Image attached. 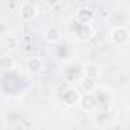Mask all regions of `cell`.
Segmentation results:
<instances>
[{
    "label": "cell",
    "mask_w": 130,
    "mask_h": 130,
    "mask_svg": "<svg viewBox=\"0 0 130 130\" xmlns=\"http://www.w3.org/2000/svg\"><path fill=\"white\" fill-rule=\"evenodd\" d=\"M68 34L72 40L75 41H89L93 34H95V29L92 25H84V23H80L77 22L74 17L71 19V22L68 23Z\"/></svg>",
    "instance_id": "6da1fadb"
},
{
    "label": "cell",
    "mask_w": 130,
    "mask_h": 130,
    "mask_svg": "<svg viewBox=\"0 0 130 130\" xmlns=\"http://www.w3.org/2000/svg\"><path fill=\"white\" fill-rule=\"evenodd\" d=\"M109 37H110V41L115 46L125 47L128 44V41H130V31H128V28L125 25H116V26L112 28Z\"/></svg>",
    "instance_id": "7a4b0ae2"
},
{
    "label": "cell",
    "mask_w": 130,
    "mask_h": 130,
    "mask_svg": "<svg viewBox=\"0 0 130 130\" xmlns=\"http://www.w3.org/2000/svg\"><path fill=\"white\" fill-rule=\"evenodd\" d=\"M17 12L22 22H32L38 15V5L34 2H22L17 6Z\"/></svg>",
    "instance_id": "3957f363"
},
{
    "label": "cell",
    "mask_w": 130,
    "mask_h": 130,
    "mask_svg": "<svg viewBox=\"0 0 130 130\" xmlns=\"http://www.w3.org/2000/svg\"><path fill=\"white\" fill-rule=\"evenodd\" d=\"M81 98V93L78 92L77 87L74 86H69L66 87L61 93H60V101L63 106H66V107H74V106H78V101Z\"/></svg>",
    "instance_id": "277c9868"
},
{
    "label": "cell",
    "mask_w": 130,
    "mask_h": 130,
    "mask_svg": "<svg viewBox=\"0 0 130 130\" xmlns=\"http://www.w3.org/2000/svg\"><path fill=\"white\" fill-rule=\"evenodd\" d=\"M46 69V64H44V60L38 55H32L26 60V71L31 74V75H40L43 74Z\"/></svg>",
    "instance_id": "5b68a950"
},
{
    "label": "cell",
    "mask_w": 130,
    "mask_h": 130,
    "mask_svg": "<svg viewBox=\"0 0 130 130\" xmlns=\"http://www.w3.org/2000/svg\"><path fill=\"white\" fill-rule=\"evenodd\" d=\"M81 77L96 81L101 77V66H100L98 63H93V61L84 63L83 66H81Z\"/></svg>",
    "instance_id": "8992f818"
},
{
    "label": "cell",
    "mask_w": 130,
    "mask_h": 130,
    "mask_svg": "<svg viewBox=\"0 0 130 130\" xmlns=\"http://www.w3.org/2000/svg\"><path fill=\"white\" fill-rule=\"evenodd\" d=\"M78 106L86 113H95L100 109V104H98V100H96L95 95H81V98L78 101Z\"/></svg>",
    "instance_id": "52a82bcc"
},
{
    "label": "cell",
    "mask_w": 130,
    "mask_h": 130,
    "mask_svg": "<svg viewBox=\"0 0 130 130\" xmlns=\"http://www.w3.org/2000/svg\"><path fill=\"white\" fill-rule=\"evenodd\" d=\"M43 35H44V40H46L47 43L55 44V43H58V41L61 40L63 32H61V29H60L58 26H55V25H47V26H44V29H43Z\"/></svg>",
    "instance_id": "ba28073f"
},
{
    "label": "cell",
    "mask_w": 130,
    "mask_h": 130,
    "mask_svg": "<svg viewBox=\"0 0 130 130\" xmlns=\"http://www.w3.org/2000/svg\"><path fill=\"white\" fill-rule=\"evenodd\" d=\"M78 92L81 95H93L98 89V84L96 81L93 80H89V78H84V77H80L78 78Z\"/></svg>",
    "instance_id": "9c48e42d"
},
{
    "label": "cell",
    "mask_w": 130,
    "mask_h": 130,
    "mask_svg": "<svg viewBox=\"0 0 130 130\" xmlns=\"http://www.w3.org/2000/svg\"><path fill=\"white\" fill-rule=\"evenodd\" d=\"M93 115V124L96 125V127H106V125H109L110 122H112V116H110V112L109 110H106V109H103V107H100L95 113H92Z\"/></svg>",
    "instance_id": "30bf717a"
},
{
    "label": "cell",
    "mask_w": 130,
    "mask_h": 130,
    "mask_svg": "<svg viewBox=\"0 0 130 130\" xmlns=\"http://www.w3.org/2000/svg\"><path fill=\"white\" fill-rule=\"evenodd\" d=\"M74 19L80 23H84V25H92L93 22V11L89 8V6H81L77 9V12L74 14Z\"/></svg>",
    "instance_id": "8fae6325"
},
{
    "label": "cell",
    "mask_w": 130,
    "mask_h": 130,
    "mask_svg": "<svg viewBox=\"0 0 130 130\" xmlns=\"http://www.w3.org/2000/svg\"><path fill=\"white\" fill-rule=\"evenodd\" d=\"M17 66L15 58L11 54H3L0 55V72H12Z\"/></svg>",
    "instance_id": "7c38bea8"
},
{
    "label": "cell",
    "mask_w": 130,
    "mask_h": 130,
    "mask_svg": "<svg viewBox=\"0 0 130 130\" xmlns=\"http://www.w3.org/2000/svg\"><path fill=\"white\" fill-rule=\"evenodd\" d=\"M3 119L6 121V124H20L22 122V115L15 110H11V112L3 115Z\"/></svg>",
    "instance_id": "4fadbf2b"
}]
</instances>
